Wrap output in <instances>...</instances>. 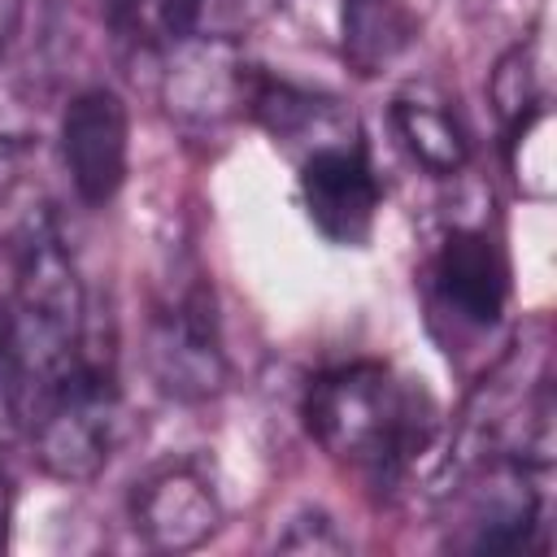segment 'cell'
Here are the masks:
<instances>
[{"mask_svg": "<svg viewBox=\"0 0 557 557\" xmlns=\"http://www.w3.org/2000/svg\"><path fill=\"white\" fill-rule=\"evenodd\" d=\"M313 444L361 474L370 487H400L435 440L440 409L431 392L387 361H344L309 379L300 400Z\"/></svg>", "mask_w": 557, "mask_h": 557, "instance_id": "cell-1", "label": "cell"}, {"mask_svg": "<svg viewBox=\"0 0 557 557\" xmlns=\"http://www.w3.org/2000/svg\"><path fill=\"white\" fill-rule=\"evenodd\" d=\"M122 440V387L109 326L96 331L87 352L39 396L26 444L48 479L91 483Z\"/></svg>", "mask_w": 557, "mask_h": 557, "instance_id": "cell-2", "label": "cell"}, {"mask_svg": "<svg viewBox=\"0 0 557 557\" xmlns=\"http://www.w3.org/2000/svg\"><path fill=\"white\" fill-rule=\"evenodd\" d=\"M422 300L444 348H474L505 322L509 265L487 226H448L422 265Z\"/></svg>", "mask_w": 557, "mask_h": 557, "instance_id": "cell-3", "label": "cell"}, {"mask_svg": "<svg viewBox=\"0 0 557 557\" xmlns=\"http://www.w3.org/2000/svg\"><path fill=\"white\" fill-rule=\"evenodd\" d=\"M296 191L313 231L335 248H361L374 231L383 183L357 126L331 131L296 152Z\"/></svg>", "mask_w": 557, "mask_h": 557, "instance_id": "cell-4", "label": "cell"}, {"mask_svg": "<svg viewBox=\"0 0 557 557\" xmlns=\"http://www.w3.org/2000/svg\"><path fill=\"white\" fill-rule=\"evenodd\" d=\"M535 466L505 453H474L457 492L448 544L461 553H527L544 531V492Z\"/></svg>", "mask_w": 557, "mask_h": 557, "instance_id": "cell-5", "label": "cell"}, {"mask_svg": "<svg viewBox=\"0 0 557 557\" xmlns=\"http://www.w3.org/2000/svg\"><path fill=\"white\" fill-rule=\"evenodd\" d=\"M148 370L152 383L178 405H200L222 392L226 348H222L213 287L205 278L183 283L174 296L157 305L148 322Z\"/></svg>", "mask_w": 557, "mask_h": 557, "instance_id": "cell-6", "label": "cell"}, {"mask_svg": "<svg viewBox=\"0 0 557 557\" xmlns=\"http://www.w3.org/2000/svg\"><path fill=\"white\" fill-rule=\"evenodd\" d=\"M257 74L248 70L235 35L196 30L165 48V109L187 131H218L248 109Z\"/></svg>", "mask_w": 557, "mask_h": 557, "instance_id": "cell-7", "label": "cell"}, {"mask_svg": "<svg viewBox=\"0 0 557 557\" xmlns=\"http://www.w3.org/2000/svg\"><path fill=\"white\" fill-rule=\"evenodd\" d=\"M57 144H61V165H65V178H70L74 196L87 209L113 205V196L122 191L126 170H131L126 100L104 83H91V87L74 91L65 113H61Z\"/></svg>", "mask_w": 557, "mask_h": 557, "instance_id": "cell-8", "label": "cell"}, {"mask_svg": "<svg viewBox=\"0 0 557 557\" xmlns=\"http://www.w3.org/2000/svg\"><path fill=\"white\" fill-rule=\"evenodd\" d=\"M126 513H131V531L148 548L187 553V548H200L218 531L222 500H218V492L200 466L161 461L131 487Z\"/></svg>", "mask_w": 557, "mask_h": 557, "instance_id": "cell-9", "label": "cell"}, {"mask_svg": "<svg viewBox=\"0 0 557 557\" xmlns=\"http://www.w3.org/2000/svg\"><path fill=\"white\" fill-rule=\"evenodd\" d=\"M392 131L400 148L435 178H453L470 161V135L453 100L431 83H409L392 96Z\"/></svg>", "mask_w": 557, "mask_h": 557, "instance_id": "cell-10", "label": "cell"}, {"mask_svg": "<svg viewBox=\"0 0 557 557\" xmlns=\"http://www.w3.org/2000/svg\"><path fill=\"white\" fill-rule=\"evenodd\" d=\"M344 61L357 74H383L413 39V17L400 0H339Z\"/></svg>", "mask_w": 557, "mask_h": 557, "instance_id": "cell-11", "label": "cell"}, {"mask_svg": "<svg viewBox=\"0 0 557 557\" xmlns=\"http://www.w3.org/2000/svg\"><path fill=\"white\" fill-rule=\"evenodd\" d=\"M100 4L117 39L148 52H165L170 44L205 30L209 17V0H100Z\"/></svg>", "mask_w": 557, "mask_h": 557, "instance_id": "cell-12", "label": "cell"}, {"mask_svg": "<svg viewBox=\"0 0 557 557\" xmlns=\"http://www.w3.org/2000/svg\"><path fill=\"white\" fill-rule=\"evenodd\" d=\"M492 104H496V113L505 122V135L513 126H522L527 117H535L540 109H548V96H544V87L535 78L531 48L518 44L496 61V70H492Z\"/></svg>", "mask_w": 557, "mask_h": 557, "instance_id": "cell-13", "label": "cell"}, {"mask_svg": "<svg viewBox=\"0 0 557 557\" xmlns=\"http://www.w3.org/2000/svg\"><path fill=\"white\" fill-rule=\"evenodd\" d=\"M278 548H287V553H344L348 540L339 535V527L322 509H300L287 522V531L278 535Z\"/></svg>", "mask_w": 557, "mask_h": 557, "instance_id": "cell-14", "label": "cell"}, {"mask_svg": "<svg viewBox=\"0 0 557 557\" xmlns=\"http://www.w3.org/2000/svg\"><path fill=\"white\" fill-rule=\"evenodd\" d=\"M9 522H13V479L0 461V548L9 544Z\"/></svg>", "mask_w": 557, "mask_h": 557, "instance_id": "cell-15", "label": "cell"}, {"mask_svg": "<svg viewBox=\"0 0 557 557\" xmlns=\"http://www.w3.org/2000/svg\"><path fill=\"white\" fill-rule=\"evenodd\" d=\"M22 26V0H0V48L17 35Z\"/></svg>", "mask_w": 557, "mask_h": 557, "instance_id": "cell-16", "label": "cell"}]
</instances>
